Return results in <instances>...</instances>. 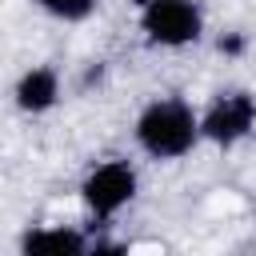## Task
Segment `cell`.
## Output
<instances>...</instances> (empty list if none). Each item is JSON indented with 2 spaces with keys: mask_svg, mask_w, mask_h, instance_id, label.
Returning a JSON list of instances; mask_svg holds the SVG:
<instances>
[{
  "mask_svg": "<svg viewBox=\"0 0 256 256\" xmlns=\"http://www.w3.org/2000/svg\"><path fill=\"white\" fill-rule=\"evenodd\" d=\"M200 140V120L180 96L152 100L136 116V144L152 160H176Z\"/></svg>",
  "mask_w": 256,
  "mask_h": 256,
  "instance_id": "obj_1",
  "label": "cell"
},
{
  "mask_svg": "<svg viewBox=\"0 0 256 256\" xmlns=\"http://www.w3.org/2000/svg\"><path fill=\"white\" fill-rule=\"evenodd\" d=\"M140 28L160 48H184V44L200 40L204 12L196 0H148L140 8Z\"/></svg>",
  "mask_w": 256,
  "mask_h": 256,
  "instance_id": "obj_2",
  "label": "cell"
},
{
  "mask_svg": "<svg viewBox=\"0 0 256 256\" xmlns=\"http://www.w3.org/2000/svg\"><path fill=\"white\" fill-rule=\"evenodd\" d=\"M80 192H84L88 212L96 220H108L124 204H132V196H136V172L124 160H108V164H100V168H92L84 176V188Z\"/></svg>",
  "mask_w": 256,
  "mask_h": 256,
  "instance_id": "obj_3",
  "label": "cell"
},
{
  "mask_svg": "<svg viewBox=\"0 0 256 256\" xmlns=\"http://www.w3.org/2000/svg\"><path fill=\"white\" fill-rule=\"evenodd\" d=\"M252 128H256V100H252L248 92H228V96H220V100L204 112V120H200V136L212 140V144H220V148L244 140Z\"/></svg>",
  "mask_w": 256,
  "mask_h": 256,
  "instance_id": "obj_4",
  "label": "cell"
},
{
  "mask_svg": "<svg viewBox=\"0 0 256 256\" xmlns=\"http://www.w3.org/2000/svg\"><path fill=\"white\" fill-rule=\"evenodd\" d=\"M24 256H88V244L72 228H32L20 240Z\"/></svg>",
  "mask_w": 256,
  "mask_h": 256,
  "instance_id": "obj_5",
  "label": "cell"
},
{
  "mask_svg": "<svg viewBox=\"0 0 256 256\" xmlns=\"http://www.w3.org/2000/svg\"><path fill=\"white\" fill-rule=\"evenodd\" d=\"M60 100V76L52 68H28L16 84V108L20 112H48Z\"/></svg>",
  "mask_w": 256,
  "mask_h": 256,
  "instance_id": "obj_6",
  "label": "cell"
},
{
  "mask_svg": "<svg viewBox=\"0 0 256 256\" xmlns=\"http://www.w3.org/2000/svg\"><path fill=\"white\" fill-rule=\"evenodd\" d=\"M32 4H40L56 20H88L96 8V0H32Z\"/></svg>",
  "mask_w": 256,
  "mask_h": 256,
  "instance_id": "obj_7",
  "label": "cell"
},
{
  "mask_svg": "<svg viewBox=\"0 0 256 256\" xmlns=\"http://www.w3.org/2000/svg\"><path fill=\"white\" fill-rule=\"evenodd\" d=\"M88 256H128V248L116 240H96V244H88Z\"/></svg>",
  "mask_w": 256,
  "mask_h": 256,
  "instance_id": "obj_8",
  "label": "cell"
}]
</instances>
